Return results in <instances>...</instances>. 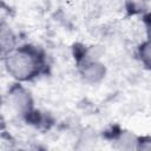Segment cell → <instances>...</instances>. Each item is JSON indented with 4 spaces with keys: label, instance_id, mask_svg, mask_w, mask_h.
Instances as JSON below:
<instances>
[{
    "label": "cell",
    "instance_id": "cell-4",
    "mask_svg": "<svg viewBox=\"0 0 151 151\" xmlns=\"http://www.w3.org/2000/svg\"><path fill=\"white\" fill-rule=\"evenodd\" d=\"M138 55L142 64L151 71V39L144 41L138 48Z\"/></svg>",
    "mask_w": 151,
    "mask_h": 151
},
{
    "label": "cell",
    "instance_id": "cell-1",
    "mask_svg": "<svg viewBox=\"0 0 151 151\" xmlns=\"http://www.w3.org/2000/svg\"><path fill=\"white\" fill-rule=\"evenodd\" d=\"M5 66L12 78L18 81H27L40 73L44 66V58L37 48L22 46L7 53L5 57Z\"/></svg>",
    "mask_w": 151,
    "mask_h": 151
},
{
    "label": "cell",
    "instance_id": "cell-3",
    "mask_svg": "<svg viewBox=\"0 0 151 151\" xmlns=\"http://www.w3.org/2000/svg\"><path fill=\"white\" fill-rule=\"evenodd\" d=\"M80 74L88 83H97L105 76V67L97 60H85L80 65Z\"/></svg>",
    "mask_w": 151,
    "mask_h": 151
},
{
    "label": "cell",
    "instance_id": "cell-2",
    "mask_svg": "<svg viewBox=\"0 0 151 151\" xmlns=\"http://www.w3.org/2000/svg\"><path fill=\"white\" fill-rule=\"evenodd\" d=\"M9 105L21 114L28 113L32 109V98L21 86H15L9 92Z\"/></svg>",
    "mask_w": 151,
    "mask_h": 151
}]
</instances>
